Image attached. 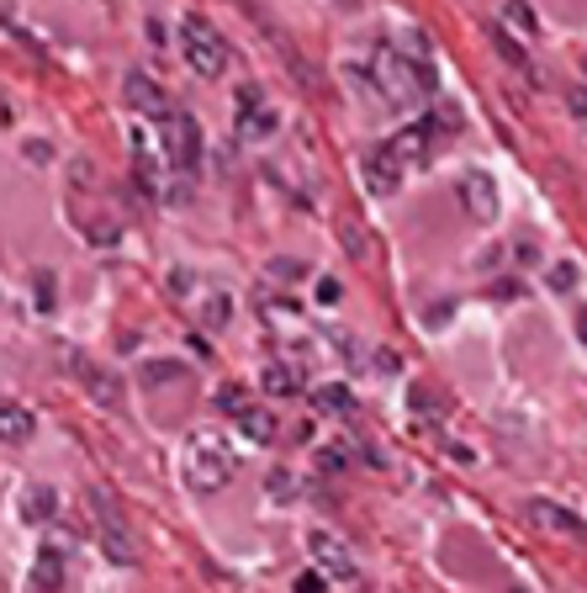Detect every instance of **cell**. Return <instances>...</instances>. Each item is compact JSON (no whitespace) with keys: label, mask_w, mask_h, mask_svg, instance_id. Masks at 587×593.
Returning a JSON list of instances; mask_svg holds the SVG:
<instances>
[{"label":"cell","mask_w":587,"mask_h":593,"mask_svg":"<svg viewBox=\"0 0 587 593\" xmlns=\"http://www.w3.org/2000/svg\"><path fill=\"white\" fill-rule=\"evenodd\" d=\"M508 593H529V589H508Z\"/></svg>","instance_id":"obj_26"},{"label":"cell","mask_w":587,"mask_h":593,"mask_svg":"<svg viewBox=\"0 0 587 593\" xmlns=\"http://www.w3.org/2000/svg\"><path fill=\"white\" fill-rule=\"evenodd\" d=\"M572 107H577V112H583V118H587V96H583V90H577V96H572Z\"/></svg>","instance_id":"obj_25"},{"label":"cell","mask_w":587,"mask_h":593,"mask_svg":"<svg viewBox=\"0 0 587 593\" xmlns=\"http://www.w3.org/2000/svg\"><path fill=\"white\" fill-rule=\"evenodd\" d=\"M238 424H244L249 440H275V418L260 414V409H238Z\"/></svg>","instance_id":"obj_14"},{"label":"cell","mask_w":587,"mask_h":593,"mask_svg":"<svg viewBox=\"0 0 587 593\" xmlns=\"http://www.w3.org/2000/svg\"><path fill=\"white\" fill-rule=\"evenodd\" d=\"M176 32H180V54H185V64H191L202 80H223V69H228V43H223V32L212 27L202 11H185Z\"/></svg>","instance_id":"obj_3"},{"label":"cell","mask_w":587,"mask_h":593,"mask_svg":"<svg viewBox=\"0 0 587 593\" xmlns=\"http://www.w3.org/2000/svg\"><path fill=\"white\" fill-rule=\"evenodd\" d=\"M90 519H95V535H101V551L112 557V562H133L138 557V546H133V535H127V525H122V514L112 508V499L106 493H90Z\"/></svg>","instance_id":"obj_6"},{"label":"cell","mask_w":587,"mask_h":593,"mask_svg":"<svg viewBox=\"0 0 587 593\" xmlns=\"http://www.w3.org/2000/svg\"><path fill=\"white\" fill-rule=\"evenodd\" d=\"M127 101L144 118H170V96L159 90V80H148V75H127Z\"/></svg>","instance_id":"obj_11"},{"label":"cell","mask_w":587,"mask_h":593,"mask_svg":"<svg viewBox=\"0 0 587 593\" xmlns=\"http://www.w3.org/2000/svg\"><path fill=\"white\" fill-rule=\"evenodd\" d=\"M180 477H185V488H196V493H217V488L234 482V456L217 440H191L185 456H180Z\"/></svg>","instance_id":"obj_4"},{"label":"cell","mask_w":587,"mask_h":593,"mask_svg":"<svg viewBox=\"0 0 587 593\" xmlns=\"http://www.w3.org/2000/svg\"><path fill=\"white\" fill-rule=\"evenodd\" d=\"M583 69H587V59H583Z\"/></svg>","instance_id":"obj_27"},{"label":"cell","mask_w":587,"mask_h":593,"mask_svg":"<svg viewBox=\"0 0 587 593\" xmlns=\"http://www.w3.org/2000/svg\"><path fill=\"white\" fill-rule=\"evenodd\" d=\"M461 202H466L471 217L493 223V217H498V186H493V176H487V170H471V176H461Z\"/></svg>","instance_id":"obj_8"},{"label":"cell","mask_w":587,"mask_h":593,"mask_svg":"<svg viewBox=\"0 0 587 593\" xmlns=\"http://www.w3.org/2000/svg\"><path fill=\"white\" fill-rule=\"evenodd\" d=\"M54 514V493L48 488H32L27 493V519H48Z\"/></svg>","instance_id":"obj_16"},{"label":"cell","mask_w":587,"mask_h":593,"mask_svg":"<svg viewBox=\"0 0 587 593\" xmlns=\"http://www.w3.org/2000/svg\"><path fill=\"white\" fill-rule=\"evenodd\" d=\"M32 435V414L22 409V403H11V398H0V440L16 445Z\"/></svg>","instance_id":"obj_12"},{"label":"cell","mask_w":587,"mask_h":593,"mask_svg":"<svg viewBox=\"0 0 587 593\" xmlns=\"http://www.w3.org/2000/svg\"><path fill=\"white\" fill-rule=\"evenodd\" d=\"M371 86L386 107H418L434 96V64L424 54V43L408 37V43H386L371 59Z\"/></svg>","instance_id":"obj_1"},{"label":"cell","mask_w":587,"mask_h":593,"mask_svg":"<svg viewBox=\"0 0 587 593\" xmlns=\"http://www.w3.org/2000/svg\"><path fill=\"white\" fill-rule=\"evenodd\" d=\"M493 43H498V54H503V59H508V64H519V69H529V59H524V48H513V37H508V32H493Z\"/></svg>","instance_id":"obj_17"},{"label":"cell","mask_w":587,"mask_h":593,"mask_svg":"<svg viewBox=\"0 0 587 593\" xmlns=\"http://www.w3.org/2000/svg\"><path fill=\"white\" fill-rule=\"evenodd\" d=\"M260 382L270 387L275 398H292V392H296V371H292V366H264Z\"/></svg>","instance_id":"obj_15"},{"label":"cell","mask_w":587,"mask_h":593,"mask_svg":"<svg viewBox=\"0 0 587 593\" xmlns=\"http://www.w3.org/2000/svg\"><path fill=\"white\" fill-rule=\"evenodd\" d=\"M307 546H313V557H318V567H328L334 578H354V562L350 551H345V540L328 530H307Z\"/></svg>","instance_id":"obj_10"},{"label":"cell","mask_w":587,"mask_h":593,"mask_svg":"<svg viewBox=\"0 0 587 593\" xmlns=\"http://www.w3.org/2000/svg\"><path fill=\"white\" fill-rule=\"evenodd\" d=\"M238 133L249 138V144H260L275 133V107H264V96L255 86L238 90Z\"/></svg>","instance_id":"obj_7"},{"label":"cell","mask_w":587,"mask_h":593,"mask_svg":"<svg viewBox=\"0 0 587 593\" xmlns=\"http://www.w3.org/2000/svg\"><path fill=\"white\" fill-rule=\"evenodd\" d=\"M318 403H324V409H350V392H345V387H324Z\"/></svg>","instance_id":"obj_18"},{"label":"cell","mask_w":587,"mask_h":593,"mask_svg":"<svg viewBox=\"0 0 587 593\" xmlns=\"http://www.w3.org/2000/svg\"><path fill=\"white\" fill-rule=\"evenodd\" d=\"M365 186H371V197H392L403 186V165L386 154V144H376L365 154Z\"/></svg>","instance_id":"obj_9"},{"label":"cell","mask_w":587,"mask_h":593,"mask_svg":"<svg viewBox=\"0 0 587 593\" xmlns=\"http://www.w3.org/2000/svg\"><path fill=\"white\" fill-rule=\"evenodd\" d=\"M296 593H324V572H302L296 578Z\"/></svg>","instance_id":"obj_21"},{"label":"cell","mask_w":587,"mask_h":593,"mask_svg":"<svg viewBox=\"0 0 587 593\" xmlns=\"http://www.w3.org/2000/svg\"><path fill=\"white\" fill-rule=\"evenodd\" d=\"M59 578H64V557L54 551V546H43V551H37V572H32V583H37V589H59Z\"/></svg>","instance_id":"obj_13"},{"label":"cell","mask_w":587,"mask_h":593,"mask_svg":"<svg viewBox=\"0 0 587 593\" xmlns=\"http://www.w3.org/2000/svg\"><path fill=\"white\" fill-rule=\"evenodd\" d=\"M165 159L176 176H196L202 170V127L191 112H170L165 118Z\"/></svg>","instance_id":"obj_5"},{"label":"cell","mask_w":587,"mask_h":593,"mask_svg":"<svg viewBox=\"0 0 587 593\" xmlns=\"http://www.w3.org/2000/svg\"><path fill=\"white\" fill-rule=\"evenodd\" d=\"M577 334H583V345H587V307L577 313Z\"/></svg>","instance_id":"obj_24"},{"label":"cell","mask_w":587,"mask_h":593,"mask_svg":"<svg viewBox=\"0 0 587 593\" xmlns=\"http://www.w3.org/2000/svg\"><path fill=\"white\" fill-rule=\"evenodd\" d=\"M0 127H11V101L0 96Z\"/></svg>","instance_id":"obj_23"},{"label":"cell","mask_w":587,"mask_h":593,"mask_svg":"<svg viewBox=\"0 0 587 593\" xmlns=\"http://www.w3.org/2000/svg\"><path fill=\"white\" fill-rule=\"evenodd\" d=\"M551 287H556V292L561 287H577V266H556L551 270Z\"/></svg>","instance_id":"obj_20"},{"label":"cell","mask_w":587,"mask_h":593,"mask_svg":"<svg viewBox=\"0 0 587 593\" xmlns=\"http://www.w3.org/2000/svg\"><path fill=\"white\" fill-rule=\"evenodd\" d=\"M217 409L238 414V409H244V392H238V387H217Z\"/></svg>","instance_id":"obj_19"},{"label":"cell","mask_w":587,"mask_h":593,"mask_svg":"<svg viewBox=\"0 0 587 593\" xmlns=\"http://www.w3.org/2000/svg\"><path fill=\"white\" fill-rule=\"evenodd\" d=\"M455 133H461V112H429V118L397 127V133L386 138V154L403 165V176H413V170H424L429 159H440Z\"/></svg>","instance_id":"obj_2"},{"label":"cell","mask_w":587,"mask_h":593,"mask_svg":"<svg viewBox=\"0 0 587 593\" xmlns=\"http://www.w3.org/2000/svg\"><path fill=\"white\" fill-rule=\"evenodd\" d=\"M318 302H324V307H334V302H339V287H334V281H324V287H318Z\"/></svg>","instance_id":"obj_22"}]
</instances>
